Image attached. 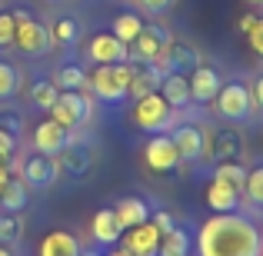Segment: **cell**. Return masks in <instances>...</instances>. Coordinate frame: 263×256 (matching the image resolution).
<instances>
[{"instance_id":"6da1fadb","label":"cell","mask_w":263,"mask_h":256,"mask_svg":"<svg viewBox=\"0 0 263 256\" xmlns=\"http://www.w3.org/2000/svg\"><path fill=\"white\" fill-rule=\"evenodd\" d=\"M197 256H263L260 230L240 213H213L197 233Z\"/></svg>"},{"instance_id":"7a4b0ae2","label":"cell","mask_w":263,"mask_h":256,"mask_svg":"<svg viewBox=\"0 0 263 256\" xmlns=\"http://www.w3.org/2000/svg\"><path fill=\"white\" fill-rule=\"evenodd\" d=\"M130 84V60L127 64H97L93 73H87V90L103 103H120L127 96Z\"/></svg>"},{"instance_id":"3957f363","label":"cell","mask_w":263,"mask_h":256,"mask_svg":"<svg viewBox=\"0 0 263 256\" xmlns=\"http://www.w3.org/2000/svg\"><path fill=\"white\" fill-rule=\"evenodd\" d=\"M47 113H50V120L60 123L64 130H77L93 116V100L87 96V90H60L57 103H53Z\"/></svg>"},{"instance_id":"277c9868","label":"cell","mask_w":263,"mask_h":256,"mask_svg":"<svg viewBox=\"0 0 263 256\" xmlns=\"http://www.w3.org/2000/svg\"><path fill=\"white\" fill-rule=\"evenodd\" d=\"M217 113L223 116L227 123H243V120H250L253 116V93H250V87L247 84H240V80H230V84H223L220 87V93H217Z\"/></svg>"},{"instance_id":"5b68a950","label":"cell","mask_w":263,"mask_h":256,"mask_svg":"<svg viewBox=\"0 0 263 256\" xmlns=\"http://www.w3.org/2000/svg\"><path fill=\"white\" fill-rule=\"evenodd\" d=\"M134 123L143 130V133H163V130L174 123V107L157 93H147L140 100H134Z\"/></svg>"},{"instance_id":"8992f818","label":"cell","mask_w":263,"mask_h":256,"mask_svg":"<svg viewBox=\"0 0 263 256\" xmlns=\"http://www.w3.org/2000/svg\"><path fill=\"white\" fill-rule=\"evenodd\" d=\"M13 20H17L13 47H17L24 57H44V53L50 50V30H47L44 24H37L27 10H13Z\"/></svg>"},{"instance_id":"52a82bcc","label":"cell","mask_w":263,"mask_h":256,"mask_svg":"<svg viewBox=\"0 0 263 256\" xmlns=\"http://www.w3.org/2000/svg\"><path fill=\"white\" fill-rule=\"evenodd\" d=\"M170 40H174V33H170L167 27H160V24H143L140 37L130 44V60H134V64H154V57L170 44Z\"/></svg>"},{"instance_id":"ba28073f","label":"cell","mask_w":263,"mask_h":256,"mask_svg":"<svg viewBox=\"0 0 263 256\" xmlns=\"http://www.w3.org/2000/svg\"><path fill=\"white\" fill-rule=\"evenodd\" d=\"M143 163L154 173H174L180 167V153L170 140V133H150L147 147H143Z\"/></svg>"},{"instance_id":"9c48e42d","label":"cell","mask_w":263,"mask_h":256,"mask_svg":"<svg viewBox=\"0 0 263 256\" xmlns=\"http://www.w3.org/2000/svg\"><path fill=\"white\" fill-rule=\"evenodd\" d=\"M170 140H174V147H177V153H180V163L203 160V153H206V133H203V127H197V123H180V127H174Z\"/></svg>"},{"instance_id":"30bf717a","label":"cell","mask_w":263,"mask_h":256,"mask_svg":"<svg viewBox=\"0 0 263 256\" xmlns=\"http://www.w3.org/2000/svg\"><path fill=\"white\" fill-rule=\"evenodd\" d=\"M87 57L93 60V64H127L130 47L123 44L120 37H114V33H97L87 44Z\"/></svg>"},{"instance_id":"8fae6325","label":"cell","mask_w":263,"mask_h":256,"mask_svg":"<svg viewBox=\"0 0 263 256\" xmlns=\"http://www.w3.org/2000/svg\"><path fill=\"white\" fill-rule=\"evenodd\" d=\"M186 84H190V100L193 103H213L217 93H220V87H223V80H220V73L213 70V67L200 64L186 73Z\"/></svg>"},{"instance_id":"7c38bea8","label":"cell","mask_w":263,"mask_h":256,"mask_svg":"<svg viewBox=\"0 0 263 256\" xmlns=\"http://www.w3.org/2000/svg\"><path fill=\"white\" fill-rule=\"evenodd\" d=\"M67 143H70V130H64L60 123H53L50 116H47V120H40L37 127H33V150H37V153L57 156Z\"/></svg>"},{"instance_id":"4fadbf2b","label":"cell","mask_w":263,"mask_h":256,"mask_svg":"<svg viewBox=\"0 0 263 256\" xmlns=\"http://www.w3.org/2000/svg\"><path fill=\"white\" fill-rule=\"evenodd\" d=\"M127 237H123V246H127L134 256H157L160 253V240L163 233L157 230L154 223H140V226H130V230H123Z\"/></svg>"},{"instance_id":"5bb4252c","label":"cell","mask_w":263,"mask_h":256,"mask_svg":"<svg viewBox=\"0 0 263 256\" xmlns=\"http://www.w3.org/2000/svg\"><path fill=\"white\" fill-rule=\"evenodd\" d=\"M53 160H57L60 173H67V176H73V180H84L87 173H90L93 153H90V147H84V143H67Z\"/></svg>"},{"instance_id":"9a60e30c","label":"cell","mask_w":263,"mask_h":256,"mask_svg":"<svg viewBox=\"0 0 263 256\" xmlns=\"http://www.w3.org/2000/svg\"><path fill=\"white\" fill-rule=\"evenodd\" d=\"M160 80H163V73L157 70L154 64H134V60H130V84H127V96L140 100V96H147V93H157V90H160Z\"/></svg>"},{"instance_id":"2e32d148","label":"cell","mask_w":263,"mask_h":256,"mask_svg":"<svg viewBox=\"0 0 263 256\" xmlns=\"http://www.w3.org/2000/svg\"><path fill=\"white\" fill-rule=\"evenodd\" d=\"M90 233H93V243H100V246H117V243H120L123 226L117 223L114 206H100V210L93 213V220H90Z\"/></svg>"},{"instance_id":"e0dca14e","label":"cell","mask_w":263,"mask_h":256,"mask_svg":"<svg viewBox=\"0 0 263 256\" xmlns=\"http://www.w3.org/2000/svg\"><path fill=\"white\" fill-rule=\"evenodd\" d=\"M60 180V167L53 156H44V153H33L30 160L24 163V183L30 186H53Z\"/></svg>"},{"instance_id":"ac0fdd59","label":"cell","mask_w":263,"mask_h":256,"mask_svg":"<svg viewBox=\"0 0 263 256\" xmlns=\"http://www.w3.org/2000/svg\"><path fill=\"white\" fill-rule=\"evenodd\" d=\"M160 57H163V64H167V73H170V70H177V73H190L193 67H200V53H197V47L180 44V40H170V44L160 50Z\"/></svg>"},{"instance_id":"d6986e66","label":"cell","mask_w":263,"mask_h":256,"mask_svg":"<svg viewBox=\"0 0 263 256\" xmlns=\"http://www.w3.org/2000/svg\"><path fill=\"white\" fill-rule=\"evenodd\" d=\"M80 240L67 230H50L44 240H40L37 256H80Z\"/></svg>"},{"instance_id":"ffe728a7","label":"cell","mask_w":263,"mask_h":256,"mask_svg":"<svg viewBox=\"0 0 263 256\" xmlns=\"http://www.w3.org/2000/svg\"><path fill=\"white\" fill-rule=\"evenodd\" d=\"M203 200H206V206H210L213 213H237V206H240V190H233V186L223 183V180H210Z\"/></svg>"},{"instance_id":"44dd1931","label":"cell","mask_w":263,"mask_h":256,"mask_svg":"<svg viewBox=\"0 0 263 256\" xmlns=\"http://www.w3.org/2000/svg\"><path fill=\"white\" fill-rule=\"evenodd\" d=\"M114 213H117V223H120L123 230H130V226L147 223L154 210H150V203H147V200H140V196H123L120 203L114 206Z\"/></svg>"},{"instance_id":"7402d4cb","label":"cell","mask_w":263,"mask_h":256,"mask_svg":"<svg viewBox=\"0 0 263 256\" xmlns=\"http://www.w3.org/2000/svg\"><path fill=\"white\" fill-rule=\"evenodd\" d=\"M240 150H243V140H240L237 130H217L213 133V147L206 143V153L203 156H213V160H240Z\"/></svg>"},{"instance_id":"603a6c76","label":"cell","mask_w":263,"mask_h":256,"mask_svg":"<svg viewBox=\"0 0 263 256\" xmlns=\"http://www.w3.org/2000/svg\"><path fill=\"white\" fill-rule=\"evenodd\" d=\"M160 96H163V100H167L174 110H183L186 103H190V84H186V73H177V70L163 73V80H160Z\"/></svg>"},{"instance_id":"cb8c5ba5","label":"cell","mask_w":263,"mask_h":256,"mask_svg":"<svg viewBox=\"0 0 263 256\" xmlns=\"http://www.w3.org/2000/svg\"><path fill=\"white\" fill-rule=\"evenodd\" d=\"M27 200H30V196H27L24 176L13 173V176L4 183V190H0V210H4V213H20L27 206Z\"/></svg>"},{"instance_id":"d4e9b609","label":"cell","mask_w":263,"mask_h":256,"mask_svg":"<svg viewBox=\"0 0 263 256\" xmlns=\"http://www.w3.org/2000/svg\"><path fill=\"white\" fill-rule=\"evenodd\" d=\"M190 250H193L190 233L180 230V226H174L170 233H163V240H160V253H157V256H190Z\"/></svg>"},{"instance_id":"484cf974","label":"cell","mask_w":263,"mask_h":256,"mask_svg":"<svg viewBox=\"0 0 263 256\" xmlns=\"http://www.w3.org/2000/svg\"><path fill=\"white\" fill-rule=\"evenodd\" d=\"M53 84L57 90H87V70L80 64H64L53 73Z\"/></svg>"},{"instance_id":"4316f807","label":"cell","mask_w":263,"mask_h":256,"mask_svg":"<svg viewBox=\"0 0 263 256\" xmlns=\"http://www.w3.org/2000/svg\"><path fill=\"white\" fill-rule=\"evenodd\" d=\"M213 180H223V183H230L233 190L243 193V183H247V167L240 160H223L217 163V170H213Z\"/></svg>"},{"instance_id":"83f0119b","label":"cell","mask_w":263,"mask_h":256,"mask_svg":"<svg viewBox=\"0 0 263 256\" xmlns=\"http://www.w3.org/2000/svg\"><path fill=\"white\" fill-rule=\"evenodd\" d=\"M140 30H143V20L137 17V13H120V17L114 20V30H110V33H114V37H120L123 44L130 47L137 37H140Z\"/></svg>"},{"instance_id":"f1b7e54d","label":"cell","mask_w":263,"mask_h":256,"mask_svg":"<svg viewBox=\"0 0 263 256\" xmlns=\"http://www.w3.org/2000/svg\"><path fill=\"white\" fill-rule=\"evenodd\" d=\"M17 133L20 123L13 116H0V160H10L13 150H17Z\"/></svg>"},{"instance_id":"f546056e","label":"cell","mask_w":263,"mask_h":256,"mask_svg":"<svg viewBox=\"0 0 263 256\" xmlns=\"http://www.w3.org/2000/svg\"><path fill=\"white\" fill-rule=\"evenodd\" d=\"M30 96H33V103H37L40 110H50L53 103H57L60 90H57V84H53V80H37V84H33V90H30Z\"/></svg>"},{"instance_id":"4dcf8cb0","label":"cell","mask_w":263,"mask_h":256,"mask_svg":"<svg viewBox=\"0 0 263 256\" xmlns=\"http://www.w3.org/2000/svg\"><path fill=\"white\" fill-rule=\"evenodd\" d=\"M20 90V70L13 64H0V100H10Z\"/></svg>"},{"instance_id":"1f68e13d","label":"cell","mask_w":263,"mask_h":256,"mask_svg":"<svg viewBox=\"0 0 263 256\" xmlns=\"http://www.w3.org/2000/svg\"><path fill=\"white\" fill-rule=\"evenodd\" d=\"M243 196L253 206H263V167L247 170V183H243Z\"/></svg>"},{"instance_id":"d6a6232c","label":"cell","mask_w":263,"mask_h":256,"mask_svg":"<svg viewBox=\"0 0 263 256\" xmlns=\"http://www.w3.org/2000/svg\"><path fill=\"white\" fill-rule=\"evenodd\" d=\"M20 240V220L13 213H0V246H13Z\"/></svg>"},{"instance_id":"836d02e7","label":"cell","mask_w":263,"mask_h":256,"mask_svg":"<svg viewBox=\"0 0 263 256\" xmlns=\"http://www.w3.org/2000/svg\"><path fill=\"white\" fill-rule=\"evenodd\" d=\"M77 33H80L77 20H73V17H60L57 24H53V33H50V37L57 40V44H73V40H77Z\"/></svg>"},{"instance_id":"e575fe53","label":"cell","mask_w":263,"mask_h":256,"mask_svg":"<svg viewBox=\"0 0 263 256\" xmlns=\"http://www.w3.org/2000/svg\"><path fill=\"white\" fill-rule=\"evenodd\" d=\"M13 33H17V20H13V13H0V47H10Z\"/></svg>"},{"instance_id":"d590c367","label":"cell","mask_w":263,"mask_h":256,"mask_svg":"<svg viewBox=\"0 0 263 256\" xmlns=\"http://www.w3.org/2000/svg\"><path fill=\"white\" fill-rule=\"evenodd\" d=\"M243 37H247V44H250V50L257 53V57H263V17H260L257 24H253L250 30L243 33Z\"/></svg>"},{"instance_id":"8d00e7d4","label":"cell","mask_w":263,"mask_h":256,"mask_svg":"<svg viewBox=\"0 0 263 256\" xmlns=\"http://www.w3.org/2000/svg\"><path fill=\"white\" fill-rule=\"evenodd\" d=\"M150 223H154L160 233H170V230L177 226V220H174V213H167V210H157V213H150Z\"/></svg>"},{"instance_id":"74e56055","label":"cell","mask_w":263,"mask_h":256,"mask_svg":"<svg viewBox=\"0 0 263 256\" xmlns=\"http://www.w3.org/2000/svg\"><path fill=\"white\" fill-rule=\"evenodd\" d=\"M137 4L143 7L147 13H154V17H160V13H167L170 7H174V0H137Z\"/></svg>"},{"instance_id":"f35d334b","label":"cell","mask_w":263,"mask_h":256,"mask_svg":"<svg viewBox=\"0 0 263 256\" xmlns=\"http://www.w3.org/2000/svg\"><path fill=\"white\" fill-rule=\"evenodd\" d=\"M250 93H253V107H257V110H260V113H263V73H260V77H257V80H253V87H250Z\"/></svg>"},{"instance_id":"ab89813d","label":"cell","mask_w":263,"mask_h":256,"mask_svg":"<svg viewBox=\"0 0 263 256\" xmlns=\"http://www.w3.org/2000/svg\"><path fill=\"white\" fill-rule=\"evenodd\" d=\"M257 20H260V13H253V10H250V13H243V17L237 20V30H240V33H247L253 24H257Z\"/></svg>"},{"instance_id":"60d3db41","label":"cell","mask_w":263,"mask_h":256,"mask_svg":"<svg viewBox=\"0 0 263 256\" xmlns=\"http://www.w3.org/2000/svg\"><path fill=\"white\" fill-rule=\"evenodd\" d=\"M13 173H17V170H13V167H10V160H0V186H4V183H7V180H10V176H13Z\"/></svg>"},{"instance_id":"b9f144b4","label":"cell","mask_w":263,"mask_h":256,"mask_svg":"<svg viewBox=\"0 0 263 256\" xmlns=\"http://www.w3.org/2000/svg\"><path fill=\"white\" fill-rule=\"evenodd\" d=\"M107 256H134V253H130V250H127V246H114V250H110Z\"/></svg>"},{"instance_id":"7bdbcfd3","label":"cell","mask_w":263,"mask_h":256,"mask_svg":"<svg viewBox=\"0 0 263 256\" xmlns=\"http://www.w3.org/2000/svg\"><path fill=\"white\" fill-rule=\"evenodd\" d=\"M247 4H250V7H263V0H247Z\"/></svg>"},{"instance_id":"ee69618b","label":"cell","mask_w":263,"mask_h":256,"mask_svg":"<svg viewBox=\"0 0 263 256\" xmlns=\"http://www.w3.org/2000/svg\"><path fill=\"white\" fill-rule=\"evenodd\" d=\"M0 256H13L10 250H7V246H0Z\"/></svg>"},{"instance_id":"f6af8a7d","label":"cell","mask_w":263,"mask_h":256,"mask_svg":"<svg viewBox=\"0 0 263 256\" xmlns=\"http://www.w3.org/2000/svg\"><path fill=\"white\" fill-rule=\"evenodd\" d=\"M80 256H97V253H80Z\"/></svg>"},{"instance_id":"bcb514c9","label":"cell","mask_w":263,"mask_h":256,"mask_svg":"<svg viewBox=\"0 0 263 256\" xmlns=\"http://www.w3.org/2000/svg\"><path fill=\"white\" fill-rule=\"evenodd\" d=\"M47 4H60V0H47Z\"/></svg>"},{"instance_id":"7dc6e473","label":"cell","mask_w":263,"mask_h":256,"mask_svg":"<svg viewBox=\"0 0 263 256\" xmlns=\"http://www.w3.org/2000/svg\"><path fill=\"white\" fill-rule=\"evenodd\" d=\"M0 190H4V186H0Z\"/></svg>"}]
</instances>
